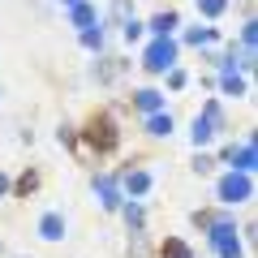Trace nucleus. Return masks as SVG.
Masks as SVG:
<instances>
[{"label":"nucleus","instance_id":"5","mask_svg":"<svg viewBox=\"0 0 258 258\" xmlns=\"http://www.w3.org/2000/svg\"><path fill=\"white\" fill-rule=\"evenodd\" d=\"M168 125H172L168 116H155V120H151V134H168Z\"/></svg>","mask_w":258,"mask_h":258},{"label":"nucleus","instance_id":"6","mask_svg":"<svg viewBox=\"0 0 258 258\" xmlns=\"http://www.w3.org/2000/svg\"><path fill=\"white\" fill-rule=\"evenodd\" d=\"M138 103H142V108H155L159 99H155V91H142V95H138Z\"/></svg>","mask_w":258,"mask_h":258},{"label":"nucleus","instance_id":"3","mask_svg":"<svg viewBox=\"0 0 258 258\" xmlns=\"http://www.w3.org/2000/svg\"><path fill=\"white\" fill-rule=\"evenodd\" d=\"M147 64H151V69H168V64H172V47H168V43H155V47L147 52Z\"/></svg>","mask_w":258,"mask_h":258},{"label":"nucleus","instance_id":"2","mask_svg":"<svg viewBox=\"0 0 258 258\" xmlns=\"http://www.w3.org/2000/svg\"><path fill=\"white\" fill-rule=\"evenodd\" d=\"M245 194H249V181H241V176H228V181L220 185V198H224V203H241Z\"/></svg>","mask_w":258,"mask_h":258},{"label":"nucleus","instance_id":"4","mask_svg":"<svg viewBox=\"0 0 258 258\" xmlns=\"http://www.w3.org/2000/svg\"><path fill=\"white\" fill-rule=\"evenodd\" d=\"M64 232V220L60 215H43V237H60Z\"/></svg>","mask_w":258,"mask_h":258},{"label":"nucleus","instance_id":"1","mask_svg":"<svg viewBox=\"0 0 258 258\" xmlns=\"http://www.w3.org/2000/svg\"><path fill=\"white\" fill-rule=\"evenodd\" d=\"M91 142H99V151H108V147H116V129H112V120H108V116H99V120H91Z\"/></svg>","mask_w":258,"mask_h":258},{"label":"nucleus","instance_id":"7","mask_svg":"<svg viewBox=\"0 0 258 258\" xmlns=\"http://www.w3.org/2000/svg\"><path fill=\"white\" fill-rule=\"evenodd\" d=\"M0 194H5V176H0Z\"/></svg>","mask_w":258,"mask_h":258}]
</instances>
